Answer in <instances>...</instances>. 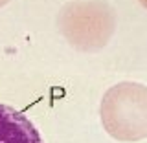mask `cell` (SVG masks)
<instances>
[{"mask_svg": "<svg viewBox=\"0 0 147 143\" xmlns=\"http://www.w3.org/2000/svg\"><path fill=\"white\" fill-rule=\"evenodd\" d=\"M0 143H44L26 114L0 103Z\"/></svg>", "mask_w": 147, "mask_h": 143, "instance_id": "obj_1", "label": "cell"}]
</instances>
